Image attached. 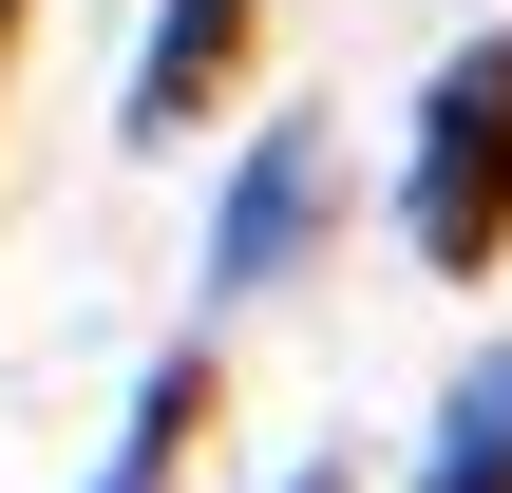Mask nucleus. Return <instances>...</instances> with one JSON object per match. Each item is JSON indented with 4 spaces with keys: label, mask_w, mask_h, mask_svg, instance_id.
<instances>
[{
    "label": "nucleus",
    "mask_w": 512,
    "mask_h": 493,
    "mask_svg": "<svg viewBox=\"0 0 512 493\" xmlns=\"http://www.w3.org/2000/svg\"><path fill=\"white\" fill-rule=\"evenodd\" d=\"M399 228H418V266H494L512 247V38H475L437 95H418V190H399Z\"/></svg>",
    "instance_id": "f257e3e1"
},
{
    "label": "nucleus",
    "mask_w": 512,
    "mask_h": 493,
    "mask_svg": "<svg viewBox=\"0 0 512 493\" xmlns=\"http://www.w3.org/2000/svg\"><path fill=\"white\" fill-rule=\"evenodd\" d=\"M304 228H323V133H266L228 171V209H209V285H285Z\"/></svg>",
    "instance_id": "f03ea898"
},
{
    "label": "nucleus",
    "mask_w": 512,
    "mask_h": 493,
    "mask_svg": "<svg viewBox=\"0 0 512 493\" xmlns=\"http://www.w3.org/2000/svg\"><path fill=\"white\" fill-rule=\"evenodd\" d=\"M247 19H266V0H171V19H152V57H133V133H190V114L228 95Z\"/></svg>",
    "instance_id": "7ed1b4c3"
},
{
    "label": "nucleus",
    "mask_w": 512,
    "mask_h": 493,
    "mask_svg": "<svg viewBox=\"0 0 512 493\" xmlns=\"http://www.w3.org/2000/svg\"><path fill=\"white\" fill-rule=\"evenodd\" d=\"M437 493H512V342L456 380V456H437Z\"/></svg>",
    "instance_id": "20e7f679"
},
{
    "label": "nucleus",
    "mask_w": 512,
    "mask_h": 493,
    "mask_svg": "<svg viewBox=\"0 0 512 493\" xmlns=\"http://www.w3.org/2000/svg\"><path fill=\"white\" fill-rule=\"evenodd\" d=\"M190 418H209V361H152V399H133V456H114L95 493H152V475H171V437H190Z\"/></svg>",
    "instance_id": "39448f33"
},
{
    "label": "nucleus",
    "mask_w": 512,
    "mask_h": 493,
    "mask_svg": "<svg viewBox=\"0 0 512 493\" xmlns=\"http://www.w3.org/2000/svg\"><path fill=\"white\" fill-rule=\"evenodd\" d=\"M0 19H19V0H0Z\"/></svg>",
    "instance_id": "423d86ee"
}]
</instances>
